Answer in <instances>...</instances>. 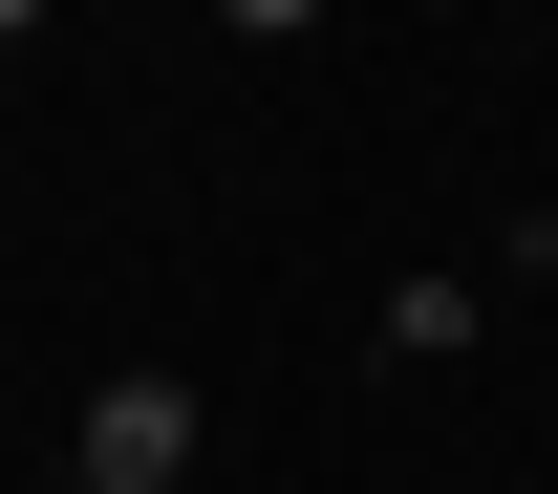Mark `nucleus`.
Masks as SVG:
<instances>
[{
    "label": "nucleus",
    "mask_w": 558,
    "mask_h": 494,
    "mask_svg": "<svg viewBox=\"0 0 558 494\" xmlns=\"http://www.w3.org/2000/svg\"><path fill=\"white\" fill-rule=\"evenodd\" d=\"M236 22H258V44H301V22H323V0H236Z\"/></svg>",
    "instance_id": "f03ea898"
},
{
    "label": "nucleus",
    "mask_w": 558,
    "mask_h": 494,
    "mask_svg": "<svg viewBox=\"0 0 558 494\" xmlns=\"http://www.w3.org/2000/svg\"><path fill=\"white\" fill-rule=\"evenodd\" d=\"M172 473H194V387H172V365L86 387V430H65V494H172Z\"/></svg>",
    "instance_id": "f257e3e1"
},
{
    "label": "nucleus",
    "mask_w": 558,
    "mask_h": 494,
    "mask_svg": "<svg viewBox=\"0 0 558 494\" xmlns=\"http://www.w3.org/2000/svg\"><path fill=\"white\" fill-rule=\"evenodd\" d=\"M22 22H44V0H0V44H22Z\"/></svg>",
    "instance_id": "7ed1b4c3"
},
{
    "label": "nucleus",
    "mask_w": 558,
    "mask_h": 494,
    "mask_svg": "<svg viewBox=\"0 0 558 494\" xmlns=\"http://www.w3.org/2000/svg\"><path fill=\"white\" fill-rule=\"evenodd\" d=\"M537 258H558V237H537Z\"/></svg>",
    "instance_id": "20e7f679"
}]
</instances>
